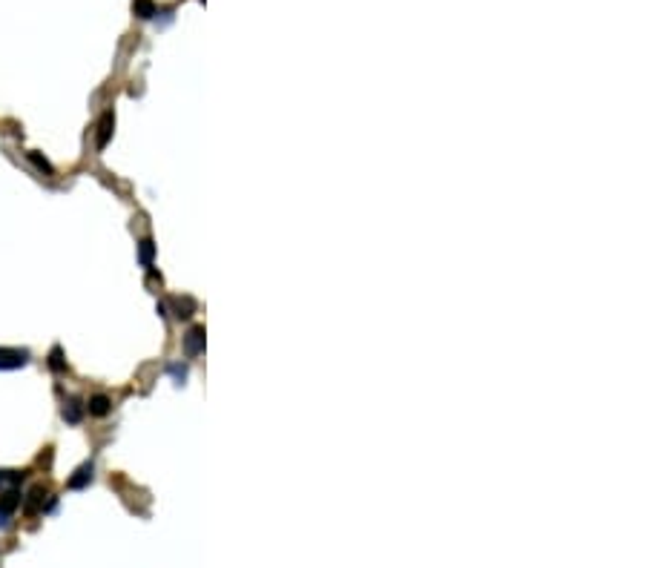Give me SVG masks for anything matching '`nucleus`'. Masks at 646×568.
I'll use <instances>...</instances> for the list:
<instances>
[{
    "label": "nucleus",
    "instance_id": "1",
    "mask_svg": "<svg viewBox=\"0 0 646 568\" xmlns=\"http://www.w3.org/2000/svg\"><path fill=\"white\" fill-rule=\"evenodd\" d=\"M29 365V350H12V348H0V370H17Z\"/></svg>",
    "mask_w": 646,
    "mask_h": 568
},
{
    "label": "nucleus",
    "instance_id": "2",
    "mask_svg": "<svg viewBox=\"0 0 646 568\" xmlns=\"http://www.w3.org/2000/svg\"><path fill=\"white\" fill-rule=\"evenodd\" d=\"M21 502H24V494L17 491V485L15 488H3V494H0V511H3L6 517H12L17 508H21Z\"/></svg>",
    "mask_w": 646,
    "mask_h": 568
},
{
    "label": "nucleus",
    "instance_id": "3",
    "mask_svg": "<svg viewBox=\"0 0 646 568\" xmlns=\"http://www.w3.org/2000/svg\"><path fill=\"white\" fill-rule=\"evenodd\" d=\"M184 350L187 356H199L204 350V328H193L184 336Z\"/></svg>",
    "mask_w": 646,
    "mask_h": 568
},
{
    "label": "nucleus",
    "instance_id": "4",
    "mask_svg": "<svg viewBox=\"0 0 646 568\" xmlns=\"http://www.w3.org/2000/svg\"><path fill=\"white\" fill-rule=\"evenodd\" d=\"M112 129H116V115H112V112H104V118L98 124V149H104L109 144Z\"/></svg>",
    "mask_w": 646,
    "mask_h": 568
},
{
    "label": "nucleus",
    "instance_id": "5",
    "mask_svg": "<svg viewBox=\"0 0 646 568\" xmlns=\"http://www.w3.org/2000/svg\"><path fill=\"white\" fill-rule=\"evenodd\" d=\"M89 482H92V462H84V465L69 477V488L81 491V488H86Z\"/></svg>",
    "mask_w": 646,
    "mask_h": 568
},
{
    "label": "nucleus",
    "instance_id": "6",
    "mask_svg": "<svg viewBox=\"0 0 646 568\" xmlns=\"http://www.w3.org/2000/svg\"><path fill=\"white\" fill-rule=\"evenodd\" d=\"M86 410H89L92 416H107V413L112 410V402H109V396H104V393H95L92 399L86 402Z\"/></svg>",
    "mask_w": 646,
    "mask_h": 568
},
{
    "label": "nucleus",
    "instance_id": "7",
    "mask_svg": "<svg viewBox=\"0 0 646 568\" xmlns=\"http://www.w3.org/2000/svg\"><path fill=\"white\" fill-rule=\"evenodd\" d=\"M44 488L41 485H37V488H32L29 491V500L24 502V511H26V514H37V511H44Z\"/></svg>",
    "mask_w": 646,
    "mask_h": 568
},
{
    "label": "nucleus",
    "instance_id": "8",
    "mask_svg": "<svg viewBox=\"0 0 646 568\" xmlns=\"http://www.w3.org/2000/svg\"><path fill=\"white\" fill-rule=\"evenodd\" d=\"M81 416H84V402H81V399H69L66 408H64V419H66L69 425H78Z\"/></svg>",
    "mask_w": 646,
    "mask_h": 568
},
{
    "label": "nucleus",
    "instance_id": "9",
    "mask_svg": "<svg viewBox=\"0 0 646 568\" xmlns=\"http://www.w3.org/2000/svg\"><path fill=\"white\" fill-rule=\"evenodd\" d=\"M132 12H136L141 21H149V17L158 15V9H156L153 0H136V3H132Z\"/></svg>",
    "mask_w": 646,
    "mask_h": 568
},
{
    "label": "nucleus",
    "instance_id": "10",
    "mask_svg": "<svg viewBox=\"0 0 646 568\" xmlns=\"http://www.w3.org/2000/svg\"><path fill=\"white\" fill-rule=\"evenodd\" d=\"M26 473L24 471H0V491L3 488H15V485H21L24 482Z\"/></svg>",
    "mask_w": 646,
    "mask_h": 568
},
{
    "label": "nucleus",
    "instance_id": "11",
    "mask_svg": "<svg viewBox=\"0 0 646 568\" xmlns=\"http://www.w3.org/2000/svg\"><path fill=\"white\" fill-rule=\"evenodd\" d=\"M153 256H156V244L149 241V238H144V241L138 244V258H141L144 267H149V264H153Z\"/></svg>",
    "mask_w": 646,
    "mask_h": 568
},
{
    "label": "nucleus",
    "instance_id": "12",
    "mask_svg": "<svg viewBox=\"0 0 646 568\" xmlns=\"http://www.w3.org/2000/svg\"><path fill=\"white\" fill-rule=\"evenodd\" d=\"M193 313H196V301L193 299H178L176 301V316L178 319H190Z\"/></svg>",
    "mask_w": 646,
    "mask_h": 568
},
{
    "label": "nucleus",
    "instance_id": "13",
    "mask_svg": "<svg viewBox=\"0 0 646 568\" xmlns=\"http://www.w3.org/2000/svg\"><path fill=\"white\" fill-rule=\"evenodd\" d=\"M49 368H52L55 373L66 370V362H64V353H61V348H55V350H52V356H49Z\"/></svg>",
    "mask_w": 646,
    "mask_h": 568
},
{
    "label": "nucleus",
    "instance_id": "14",
    "mask_svg": "<svg viewBox=\"0 0 646 568\" xmlns=\"http://www.w3.org/2000/svg\"><path fill=\"white\" fill-rule=\"evenodd\" d=\"M29 161H32L37 169H41V173H46V176H55V167H52L46 158H41L37 153H29Z\"/></svg>",
    "mask_w": 646,
    "mask_h": 568
},
{
    "label": "nucleus",
    "instance_id": "15",
    "mask_svg": "<svg viewBox=\"0 0 646 568\" xmlns=\"http://www.w3.org/2000/svg\"><path fill=\"white\" fill-rule=\"evenodd\" d=\"M169 370H173V373L178 376V379H184V376H187V370H184L181 365H169Z\"/></svg>",
    "mask_w": 646,
    "mask_h": 568
},
{
    "label": "nucleus",
    "instance_id": "16",
    "mask_svg": "<svg viewBox=\"0 0 646 568\" xmlns=\"http://www.w3.org/2000/svg\"><path fill=\"white\" fill-rule=\"evenodd\" d=\"M6 525H9V517L3 514V511H0V528H6Z\"/></svg>",
    "mask_w": 646,
    "mask_h": 568
}]
</instances>
